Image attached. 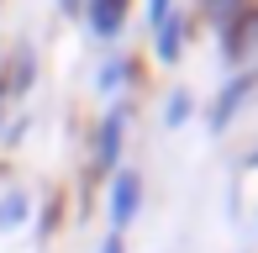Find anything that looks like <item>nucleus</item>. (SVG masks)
<instances>
[{
    "label": "nucleus",
    "instance_id": "9d476101",
    "mask_svg": "<svg viewBox=\"0 0 258 253\" xmlns=\"http://www.w3.org/2000/svg\"><path fill=\"white\" fill-rule=\"evenodd\" d=\"M190 116H195V95H190V90H174L169 106H163V126H169V132H179Z\"/></svg>",
    "mask_w": 258,
    "mask_h": 253
},
{
    "label": "nucleus",
    "instance_id": "6e6552de",
    "mask_svg": "<svg viewBox=\"0 0 258 253\" xmlns=\"http://www.w3.org/2000/svg\"><path fill=\"white\" fill-rule=\"evenodd\" d=\"M132 74H137V64H132V58H126V53H116V58H111V64H105V69H100V79H95V85L105 90V95H116V90H121V85H126V79H132Z\"/></svg>",
    "mask_w": 258,
    "mask_h": 253
},
{
    "label": "nucleus",
    "instance_id": "1a4fd4ad",
    "mask_svg": "<svg viewBox=\"0 0 258 253\" xmlns=\"http://www.w3.org/2000/svg\"><path fill=\"white\" fill-rule=\"evenodd\" d=\"M27 211H32V195H27V190H11L6 201H0V232L21 227V222H27Z\"/></svg>",
    "mask_w": 258,
    "mask_h": 253
},
{
    "label": "nucleus",
    "instance_id": "7ed1b4c3",
    "mask_svg": "<svg viewBox=\"0 0 258 253\" xmlns=\"http://www.w3.org/2000/svg\"><path fill=\"white\" fill-rule=\"evenodd\" d=\"M126 116H132V106L126 100H116L111 111L100 116V126H95V174L100 179H111L116 169H121V148H126Z\"/></svg>",
    "mask_w": 258,
    "mask_h": 253
},
{
    "label": "nucleus",
    "instance_id": "f8f14e48",
    "mask_svg": "<svg viewBox=\"0 0 258 253\" xmlns=\"http://www.w3.org/2000/svg\"><path fill=\"white\" fill-rule=\"evenodd\" d=\"M174 11H179V6H174V0H148V6H143V21H148V32H158L163 21L174 16Z\"/></svg>",
    "mask_w": 258,
    "mask_h": 253
},
{
    "label": "nucleus",
    "instance_id": "39448f33",
    "mask_svg": "<svg viewBox=\"0 0 258 253\" xmlns=\"http://www.w3.org/2000/svg\"><path fill=\"white\" fill-rule=\"evenodd\" d=\"M126 16H132V0H90V6H85V21H90V32H95L100 42L121 37Z\"/></svg>",
    "mask_w": 258,
    "mask_h": 253
},
{
    "label": "nucleus",
    "instance_id": "f03ea898",
    "mask_svg": "<svg viewBox=\"0 0 258 253\" xmlns=\"http://www.w3.org/2000/svg\"><path fill=\"white\" fill-rule=\"evenodd\" d=\"M253 90H258V64L237 69V74H232L227 85L216 90V100H211V111H206V126H211V137H221L232 121H237V111L253 100Z\"/></svg>",
    "mask_w": 258,
    "mask_h": 253
},
{
    "label": "nucleus",
    "instance_id": "f257e3e1",
    "mask_svg": "<svg viewBox=\"0 0 258 253\" xmlns=\"http://www.w3.org/2000/svg\"><path fill=\"white\" fill-rule=\"evenodd\" d=\"M216 42H221V64L227 69H248L253 64V53H258V0H248L232 21H221Z\"/></svg>",
    "mask_w": 258,
    "mask_h": 253
},
{
    "label": "nucleus",
    "instance_id": "423d86ee",
    "mask_svg": "<svg viewBox=\"0 0 258 253\" xmlns=\"http://www.w3.org/2000/svg\"><path fill=\"white\" fill-rule=\"evenodd\" d=\"M184 37H190V16L174 11V16L153 32V58H158V64H179V58H184Z\"/></svg>",
    "mask_w": 258,
    "mask_h": 253
},
{
    "label": "nucleus",
    "instance_id": "20e7f679",
    "mask_svg": "<svg viewBox=\"0 0 258 253\" xmlns=\"http://www.w3.org/2000/svg\"><path fill=\"white\" fill-rule=\"evenodd\" d=\"M137 211H143V169H116L111 174V190H105V216H111V232L126 237V227L137 222Z\"/></svg>",
    "mask_w": 258,
    "mask_h": 253
},
{
    "label": "nucleus",
    "instance_id": "0eeeda50",
    "mask_svg": "<svg viewBox=\"0 0 258 253\" xmlns=\"http://www.w3.org/2000/svg\"><path fill=\"white\" fill-rule=\"evenodd\" d=\"M32 79H37V53L21 42V48H16V58H11V69L0 74V95H27V90H32Z\"/></svg>",
    "mask_w": 258,
    "mask_h": 253
},
{
    "label": "nucleus",
    "instance_id": "4468645a",
    "mask_svg": "<svg viewBox=\"0 0 258 253\" xmlns=\"http://www.w3.org/2000/svg\"><path fill=\"white\" fill-rule=\"evenodd\" d=\"M58 11H63V16H74V11H85V0H58Z\"/></svg>",
    "mask_w": 258,
    "mask_h": 253
},
{
    "label": "nucleus",
    "instance_id": "ddd939ff",
    "mask_svg": "<svg viewBox=\"0 0 258 253\" xmlns=\"http://www.w3.org/2000/svg\"><path fill=\"white\" fill-rule=\"evenodd\" d=\"M100 253H126V237L121 232H105L100 237Z\"/></svg>",
    "mask_w": 258,
    "mask_h": 253
},
{
    "label": "nucleus",
    "instance_id": "2eb2a0df",
    "mask_svg": "<svg viewBox=\"0 0 258 253\" xmlns=\"http://www.w3.org/2000/svg\"><path fill=\"white\" fill-rule=\"evenodd\" d=\"M242 164H248V169H258V148H253V153H248V158H242Z\"/></svg>",
    "mask_w": 258,
    "mask_h": 253
},
{
    "label": "nucleus",
    "instance_id": "9b49d317",
    "mask_svg": "<svg viewBox=\"0 0 258 253\" xmlns=\"http://www.w3.org/2000/svg\"><path fill=\"white\" fill-rule=\"evenodd\" d=\"M195 6H201V16L211 21V27H221V21H232L248 0H195Z\"/></svg>",
    "mask_w": 258,
    "mask_h": 253
}]
</instances>
